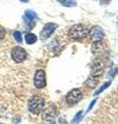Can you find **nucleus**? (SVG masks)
Returning a JSON list of instances; mask_svg holds the SVG:
<instances>
[{
  "instance_id": "obj_14",
  "label": "nucleus",
  "mask_w": 118,
  "mask_h": 124,
  "mask_svg": "<svg viewBox=\"0 0 118 124\" xmlns=\"http://www.w3.org/2000/svg\"><path fill=\"white\" fill-rule=\"evenodd\" d=\"M83 111H79V112H77V115L73 117V119H72V124H78L79 123V121L83 118Z\"/></svg>"
},
{
  "instance_id": "obj_6",
  "label": "nucleus",
  "mask_w": 118,
  "mask_h": 124,
  "mask_svg": "<svg viewBox=\"0 0 118 124\" xmlns=\"http://www.w3.org/2000/svg\"><path fill=\"white\" fill-rule=\"evenodd\" d=\"M57 29V24L54 23H49L44 26V29L40 31V39H47L50 36H52V33Z\"/></svg>"
},
{
  "instance_id": "obj_1",
  "label": "nucleus",
  "mask_w": 118,
  "mask_h": 124,
  "mask_svg": "<svg viewBox=\"0 0 118 124\" xmlns=\"http://www.w3.org/2000/svg\"><path fill=\"white\" fill-rule=\"evenodd\" d=\"M88 33H90V29H88L86 26H84L81 24L73 25L69 31L70 38H72L73 40H81V39L86 38Z\"/></svg>"
},
{
  "instance_id": "obj_13",
  "label": "nucleus",
  "mask_w": 118,
  "mask_h": 124,
  "mask_svg": "<svg viewBox=\"0 0 118 124\" xmlns=\"http://www.w3.org/2000/svg\"><path fill=\"white\" fill-rule=\"evenodd\" d=\"M110 84H111V82H106V83H104V84H103V85L100 86L98 90L95 92V96H98L99 93H102V92H103V91H104L106 87H109V86H110Z\"/></svg>"
},
{
  "instance_id": "obj_19",
  "label": "nucleus",
  "mask_w": 118,
  "mask_h": 124,
  "mask_svg": "<svg viewBox=\"0 0 118 124\" xmlns=\"http://www.w3.org/2000/svg\"><path fill=\"white\" fill-rule=\"evenodd\" d=\"M95 104H96V99H95V101H93V102H92L91 104L88 105V111H90V110H91V109L93 108V105H95Z\"/></svg>"
},
{
  "instance_id": "obj_3",
  "label": "nucleus",
  "mask_w": 118,
  "mask_h": 124,
  "mask_svg": "<svg viewBox=\"0 0 118 124\" xmlns=\"http://www.w3.org/2000/svg\"><path fill=\"white\" fill-rule=\"evenodd\" d=\"M26 56H27L26 51L22 47H20V46H15V47H13V50L11 51V57H12V59H13L15 63L24 62V60L26 59Z\"/></svg>"
},
{
  "instance_id": "obj_15",
  "label": "nucleus",
  "mask_w": 118,
  "mask_h": 124,
  "mask_svg": "<svg viewBox=\"0 0 118 124\" xmlns=\"http://www.w3.org/2000/svg\"><path fill=\"white\" fill-rule=\"evenodd\" d=\"M98 50H100V43L99 41H93V44H92V52H97Z\"/></svg>"
},
{
  "instance_id": "obj_7",
  "label": "nucleus",
  "mask_w": 118,
  "mask_h": 124,
  "mask_svg": "<svg viewBox=\"0 0 118 124\" xmlns=\"http://www.w3.org/2000/svg\"><path fill=\"white\" fill-rule=\"evenodd\" d=\"M37 19H38V17H37V14H36L33 11L27 10L26 12H25L24 21H25V24L27 25V27H29V29H31L32 26H34V24H36Z\"/></svg>"
},
{
  "instance_id": "obj_11",
  "label": "nucleus",
  "mask_w": 118,
  "mask_h": 124,
  "mask_svg": "<svg viewBox=\"0 0 118 124\" xmlns=\"http://www.w3.org/2000/svg\"><path fill=\"white\" fill-rule=\"evenodd\" d=\"M98 83H99V77L90 76V78H88V80H86V83H85V85L92 89V87H96Z\"/></svg>"
},
{
  "instance_id": "obj_9",
  "label": "nucleus",
  "mask_w": 118,
  "mask_h": 124,
  "mask_svg": "<svg viewBox=\"0 0 118 124\" xmlns=\"http://www.w3.org/2000/svg\"><path fill=\"white\" fill-rule=\"evenodd\" d=\"M56 116H57V108H56L54 105L49 106V108L43 112V118H44L45 121H52V119L56 118Z\"/></svg>"
},
{
  "instance_id": "obj_5",
  "label": "nucleus",
  "mask_w": 118,
  "mask_h": 124,
  "mask_svg": "<svg viewBox=\"0 0 118 124\" xmlns=\"http://www.w3.org/2000/svg\"><path fill=\"white\" fill-rule=\"evenodd\" d=\"M46 85V76L44 70H37L34 73V86L37 89H43Z\"/></svg>"
},
{
  "instance_id": "obj_21",
  "label": "nucleus",
  "mask_w": 118,
  "mask_h": 124,
  "mask_svg": "<svg viewBox=\"0 0 118 124\" xmlns=\"http://www.w3.org/2000/svg\"><path fill=\"white\" fill-rule=\"evenodd\" d=\"M20 1H22V2H29V0H20Z\"/></svg>"
},
{
  "instance_id": "obj_24",
  "label": "nucleus",
  "mask_w": 118,
  "mask_h": 124,
  "mask_svg": "<svg viewBox=\"0 0 118 124\" xmlns=\"http://www.w3.org/2000/svg\"><path fill=\"white\" fill-rule=\"evenodd\" d=\"M0 124H1V123H0Z\"/></svg>"
},
{
  "instance_id": "obj_17",
  "label": "nucleus",
  "mask_w": 118,
  "mask_h": 124,
  "mask_svg": "<svg viewBox=\"0 0 118 124\" xmlns=\"http://www.w3.org/2000/svg\"><path fill=\"white\" fill-rule=\"evenodd\" d=\"M63 5H65V6H72V7H74V6H77V2L76 1H64L63 2Z\"/></svg>"
},
{
  "instance_id": "obj_16",
  "label": "nucleus",
  "mask_w": 118,
  "mask_h": 124,
  "mask_svg": "<svg viewBox=\"0 0 118 124\" xmlns=\"http://www.w3.org/2000/svg\"><path fill=\"white\" fill-rule=\"evenodd\" d=\"M13 36H14V39H15L18 43H21V41H22V39H21V33H20L19 31H15V32L13 33Z\"/></svg>"
},
{
  "instance_id": "obj_8",
  "label": "nucleus",
  "mask_w": 118,
  "mask_h": 124,
  "mask_svg": "<svg viewBox=\"0 0 118 124\" xmlns=\"http://www.w3.org/2000/svg\"><path fill=\"white\" fill-rule=\"evenodd\" d=\"M88 34L91 36V39L93 41H100L102 39L104 38V31L100 29L99 26H93L92 29L90 30Z\"/></svg>"
},
{
  "instance_id": "obj_10",
  "label": "nucleus",
  "mask_w": 118,
  "mask_h": 124,
  "mask_svg": "<svg viewBox=\"0 0 118 124\" xmlns=\"http://www.w3.org/2000/svg\"><path fill=\"white\" fill-rule=\"evenodd\" d=\"M103 70H104V67H103L102 63L99 60H95L92 63V65H91V73H92V76L99 77V75L103 73Z\"/></svg>"
},
{
  "instance_id": "obj_23",
  "label": "nucleus",
  "mask_w": 118,
  "mask_h": 124,
  "mask_svg": "<svg viewBox=\"0 0 118 124\" xmlns=\"http://www.w3.org/2000/svg\"><path fill=\"white\" fill-rule=\"evenodd\" d=\"M50 124H54V123H53V122H52V123H50Z\"/></svg>"
},
{
  "instance_id": "obj_4",
  "label": "nucleus",
  "mask_w": 118,
  "mask_h": 124,
  "mask_svg": "<svg viewBox=\"0 0 118 124\" xmlns=\"http://www.w3.org/2000/svg\"><path fill=\"white\" fill-rule=\"evenodd\" d=\"M81 97H83L81 91L79 89H73L66 95V102L69 105H76L81 99Z\"/></svg>"
},
{
  "instance_id": "obj_18",
  "label": "nucleus",
  "mask_w": 118,
  "mask_h": 124,
  "mask_svg": "<svg viewBox=\"0 0 118 124\" xmlns=\"http://www.w3.org/2000/svg\"><path fill=\"white\" fill-rule=\"evenodd\" d=\"M5 36H6V31H5V29L2 26H0V40H2L5 38Z\"/></svg>"
},
{
  "instance_id": "obj_12",
  "label": "nucleus",
  "mask_w": 118,
  "mask_h": 124,
  "mask_svg": "<svg viewBox=\"0 0 118 124\" xmlns=\"http://www.w3.org/2000/svg\"><path fill=\"white\" fill-rule=\"evenodd\" d=\"M37 36L36 34H33V33H27L26 36H25V41L29 44V45H32V44H34V43H37Z\"/></svg>"
},
{
  "instance_id": "obj_20",
  "label": "nucleus",
  "mask_w": 118,
  "mask_h": 124,
  "mask_svg": "<svg viewBox=\"0 0 118 124\" xmlns=\"http://www.w3.org/2000/svg\"><path fill=\"white\" fill-rule=\"evenodd\" d=\"M110 1L111 0H100V4L102 5H108V4H110Z\"/></svg>"
},
{
  "instance_id": "obj_2",
  "label": "nucleus",
  "mask_w": 118,
  "mask_h": 124,
  "mask_svg": "<svg viewBox=\"0 0 118 124\" xmlns=\"http://www.w3.org/2000/svg\"><path fill=\"white\" fill-rule=\"evenodd\" d=\"M27 106L32 114H40L45 106V99L40 96H33L32 98H30Z\"/></svg>"
},
{
  "instance_id": "obj_22",
  "label": "nucleus",
  "mask_w": 118,
  "mask_h": 124,
  "mask_svg": "<svg viewBox=\"0 0 118 124\" xmlns=\"http://www.w3.org/2000/svg\"><path fill=\"white\" fill-rule=\"evenodd\" d=\"M58 1H60V2H64V1H65V0H58Z\"/></svg>"
}]
</instances>
